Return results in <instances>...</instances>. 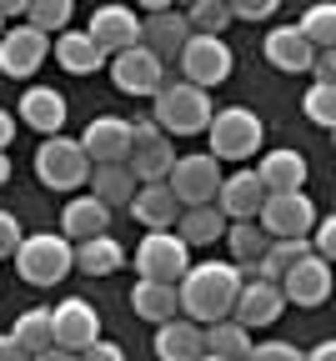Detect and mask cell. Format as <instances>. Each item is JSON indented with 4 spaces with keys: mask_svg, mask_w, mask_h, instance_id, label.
<instances>
[{
    "mask_svg": "<svg viewBox=\"0 0 336 361\" xmlns=\"http://www.w3.org/2000/svg\"><path fill=\"white\" fill-rule=\"evenodd\" d=\"M51 341H56L66 356H80L90 341H101V316H95V306L80 301V296L61 301V306L51 311Z\"/></svg>",
    "mask_w": 336,
    "mask_h": 361,
    "instance_id": "obj_11",
    "label": "cell"
},
{
    "mask_svg": "<svg viewBox=\"0 0 336 361\" xmlns=\"http://www.w3.org/2000/svg\"><path fill=\"white\" fill-rule=\"evenodd\" d=\"M95 45L106 51V61L116 56V51H131V45H140V20L126 11V6H101L90 16V30H85Z\"/></svg>",
    "mask_w": 336,
    "mask_h": 361,
    "instance_id": "obj_17",
    "label": "cell"
},
{
    "mask_svg": "<svg viewBox=\"0 0 336 361\" xmlns=\"http://www.w3.org/2000/svg\"><path fill=\"white\" fill-rule=\"evenodd\" d=\"M246 361H306V351H296L292 341H256Z\"/></svg>",
    "mask_w": 336,
    "mask_h": 361,
    "instance_id": "obj_40",
    "label": "cell"
},
{
    "mask_svg": "<svg viewBox=\"0 0 336 361\" xmlns=\"http://www.w3.org/2000/svg\"><path fill=\"white\" fill-rule=\"evenodd\" d=\"M111 231V206H101L95 196H76L61 211V236L66 241H90V236H106Z\"/></svg>",
    "mask_w": 336,
    "mask_h": 361,
    "instance_id": "obj_23",
    "label": "cell"
},
{
    "mask_svg": "<svg viewBox=\"0 0 336 361\" xmlns=\"http://www.w3.org/2000/svg\"><path fill=\"white\" fill-rule=\"evenodd\" d=\"M66 96L61 90H51V85H30L25 96H20V121L30 126V130H40V135H61V126H66Z\"/></svg>",
    "mask_w": 336,
    "mask_h": 361,
    "instance_id": "obj_22",
    "label": "cell"
},
{
    "mask_svg": "<svg viewBox=\"0 0 336 361\" xmlns=\"http://www.w3.org/2000/svg\"><path fill=\"white\" fill-rule=\"evenodd\" d=\"M131 216L146 226V231H171L176 216H181V201L171 196L166 180H151V186H136V196H131Z\"/></svg>",
    "mask_w": 336,
    "mask_h": 361,
    "instance_id": "obj_20",
    "label": "cell"
},
{
    "mask_svg": "<svg viewBox=\"0 0 336 361\" xmlns=\"http://www.w3.org/2000/svg\"><path fill=\"white\" fill-rule=\"evenodd\" d=\"M211 90L191 85V80H161V90L151 96V121L166 135H201L211 126Z\"/></svg>",
    "mask_w": 336,
    "mask_h": 361,
    "instance_id": "obj_2",
    "label": "cell"
},
{
    "mask_svg": "<svg viewBox=\"0 0 336 361\" xmlns=\"http://www.w3.org/2000/svg\"><path fill=\"white\" fill-rule=\"evenodd\" d=\"M171 231H176L186 246H211V241L226 236V216H221L211 201H206V206H181V216H176Z\"/></svg>",
    "mask_w": 336,
    "mask_h": 361,
    "instance_id": "obj_28",
    "label": "cell"
},
{
    "mask_svg": "<svg viewBox=\"0 0 336 361\" xmlns=\"http://www.w3.org/2000/svg\"><path fill=\"white\" fill-rule=\"evenodd\" d=\"M206 135H211V156L216 161H251L261 151V141H266V126H261L256 111L231 106V111H211Z\"/></svg>",
    "mask_w": 336,
    "mask_h": 361,
    "instance_id": "obj_4",
    "label": "cell"
},
{
    "mask_svg": "<svg viewBox=\"0 0 336 361\" xmlns=\"http://www.w3.org/2000/svg\"><path fill=\"white\" fill-rule=\"evenodd\" d=\"M90 196L101 201V206H111V211H121V206H131V196H136V186L140 180L131 176V166L126 161H106V166H90Z\"/></svg>",
    "mask_w": 336,
    "mask_h": 361,
    "instance_id": "obj_24",
    "label": "cell"
},
{
    "mask_svg": "<svg viewBox=\"0 0 336 361\" xmlns=\"http://www.w3.org/2000/svg\"><path fill=\"white\" fill-rule=\"evenodd\" d=\"M236 291H241V271H236L231 261H191L186 276L176 281L181 316L196 322V326L226 322L231 306H236Z\"/></svg>",
    "mask_w": 336,
    "mask_h": 361,
    "instance_id": "obj_1",
    "label": "cell"
},
{
    "mask_svg": "<svg viewBox=\"0 0 336 361\" xmlns=\"http://www.w3.org/2000/svg\"><path fill=\"white\" fill-rule=\"evenodd\" d=\"M266 186L256 180V171H236V176H221V186H216V211L226 221H256V206H261Z\"/></svg>",
    "mask_w": 336,
    "mask_h": 361,
    "instance_id": "obj_18",
    "label": "cell"
},
{
    "mask_svg": "<svg viewBox=\"0 0 336 361\" xmlns=\"http://www.w3.org/2000/svg\"><path fill=\"white\" fill-rule=\"evenodd\" d=\"M51 51H56V61H61L71 75H95V71L106 66V51H101L85 30H61Z\"/></svg>",
    "mask_w": 336,
    "mask_h": 361,
    "instance_id": "obj_26",
    "label": "cell"
},
{
    "mask_svg": "<svg viewBox=\"0 0 336 361\" xmlns=\"http://www.w3.org/2000/svg\"><path fill=\"white\" fill-rule=\"evenodd\" d=\"M140 6H146V16H151V11H171V0H140Z\"/></svg>",
    "mask_w": 336,
    "mask_h": 361,
    "instance_id": "obj_51",
    "label": "cell"
},
{
    "mask_svg": "<svg viewBox=\"0 0 336 361\" xmlns=\"http://www.w3.org/2000/svg\"><path fill=\"white\" fill-rule=\"evenodd\" d=\"M261 51H266V61H271L276 71H306V66H311V56H316L296 25H276V30L261 40Z\"/></svg>",
    "mask_w": 336,
    "mask_h": 361,
    "instance_id": "obj_27",
    "label": "cell"
},
{
    "mask_svg": "<svg viewBox=\"0 0 336 361\" xmlns=\"http://www.w3.org/2000/svg\"><path fill=\"white\" fill-rule=\"evenodd\" d=\"M281 311H286V296L276 281H241V291H236V306H231V322H241L246 331L256 326H276L281 322Z\"/></svg>",
    "mask_w": 336,
    "mask_h": 361,
    "instance_id": "obj_14",
    "label": "cell"
},
{
    "mask_svg": "<svg viewBox=\"0 0 336 361\" xmlns=\"http://www.w3.org/2000/svg\"><path fill=\"white\" fill-rule=\"evenodd\" d=\"M35 176H40V186H51V191H80L90 180V156L71 135H51V141L35 146Z\"/></svg>",
    "mask_w": 336,
    "mask_h": 361,
    "instance_id": "obj_5",
    "label": "cell"
},
{
    "mask_svg": "<svg viewBox=\"0 0 336 361\" xmlns=\"http://www.w3.org/2000/svg\"><path fill=\"white\" fill-rule=\"evenodd\" d=\"M306 361H336V341H316V351Z\"/></svg>",
    "mask_w": 336,
    "mask_h": 361,
    "instance_id": "obj_47",
    "label": "cell"
},
{
    "mask_svg": "<svg viewBox=\"0 0 336 361\" xmlns=\"http://www.w3.org/2000/svg\"><path fill=\"white\" fill-rule=\"evenodd\" d=\"M11 336H16V346H20L25 356H35V351H45V346H56V341H51V311H25L20 322L11 326Z\"/></svg>",
    "mask_w": 336,
    "mask_h": 361,
    "instance_id": "obj_35",
    "label": "cell"
},
{
    "mask_svg": "<svg viewBox=\"0 0 336 361\" xmlns=\"http://www.w3.org/2000/svg\"><path fill=\"white\" fill-rule=\"evenodd\" d=\"M231 61H236V56L226 51V40H221V35H186L181 56H176V66H181V80L201 85V90L221 85V80L231 75Z\"/></svg>",
    "mask_w": 336,
    "mask_h": 361,
    "instance_id": "obj_9",
    "label": "cell"
},
{
    "mask_svg": "<svg viewBox=\"0 0 336 361\" xmlns=\"http://www.w3.org/2000/svg\"><path fill=\"white\" fill-rule=\"evenodd\" d=\"M51 56V35H40L35 25H16V30H0V71L25 80L35 75V66Z\"/></svg>",
    "mask_w": 336,
    "mask_h": 361,
    "instance_id": "obj_15",
    "label": "cell"
},
{
    "mask_svg": "<svg viewBox=\"0 0 336 361\" xmlns=\"http://www.w3.org/2000/svg\"><path fill=\"white\" fill-rule=\"evenodd\" d=\"M156 356L161 361H196L206 356V331L186 316H171V322L156 326Z\"/></svg>",
    "mask_w": 336,
    "mask_h": 361,
    "instance_id": "obj_21",
    "label": "cell"
},
{
    "mask_svg": "<svg viewBox=\"0 0 336 361\" xmlns=\"http://www.w3.org/2000/svg\"><path fill=\"white\" fill-rule=\"evenodd\" d=\"M11 16H25V0H0V20H11Z\"/></svg>",
    "mask_w": 336,
    "mask_h": 361,
    "instance_id": "obj_48",
    "label": "cell"
},
{
    "mask_svg": "<svg viewBox=\"0 0 336 361\" xmlns=\"http://www.w3.org/2000/svg\"><path fill=\"white\" fill-rule=\"evenodd\" d=\"M80 356H85V361H126V351H121L116 341H90Z\"/></svg>",
    "mask_w": 336,
    "mask_h": 361,
    "instance_id": "obj_43",
    "label": "cell"
},
{
    "mask_svg": "<svg viewBox=\"0 0 336 361\" xmlns=\"http://www.w3.org/2000/svg\"><path fill=\"white\" fill-rule=\"evenodd\" d=\"M276 286H281L286 306H306V311H316V306H326V296H331V261H321V256L311 251V256H301L292 271H286Z\"/></svg>",
    "mask_w": 336,
    "mask_h": 361,
    "instance_id": "obj_12",
    "label": "cell"
},
{
    "mask_svg": "<svg viewBox=\"0 0 336 361\" xmlns=\"http://www.w3.org/2000/svg\"><path fill=\"white\" fill-rule=\"evenodd\" d=\"M0 361H30V356L16 346V336H0Z\"/></svg>",
    "mask_w": 336,
    "mask_h": 361,
    "instance_id": "obj_45",
    "label": "cell"
},
{
    "mask_svg": "<svg viewBox=\"0 0 336 361\" xmlns=\"http://www.w3.org/2000/svg\"><path fill=\"white\" fill-rule=\"evenodd\" d=\"M6 180H11V156L0 151V186H6Z\"/></svg>",
    "mask_w": 336,
    "mask_h": 361,
    "instance_id": "obj_50",
    "label": "cell"
},
{
    "mask_svg": "<svg viewBox=\"0 0 336 361\" xmlns=\"http://www.w3.org/2000/svg\"><path fill=\"white\" fill-rule=\"evenodd\" d=\"M196 361H221V356H211V351H206V356H196Z\"/></svg>",
    "mask_w": 336,
    "mask_h": 361,
    "instance_id": "obj_52",
    "label": "cell"
},
{
    "mask_svg": "<svg viewBox=\"0 0 336 361\" xmlns=\"http://www.w3.org/2000/svg\"><path fill=\"white\" fill-rule=\"evenodd\" d=\"M301 256H311V241L306 236H281V241H266L261 261H256V276L261 281H281L286 271H292Z\"/></svg>",
    "mask_w": 336,
    "mask_h": 361,
    "instance_id": "obj_31",
    "label": "cell"
},
{
    "mask_svg": "<svg viewBox=\"0 0 336 361\" xmlns=\"http://www.w3.org/2000/svg\"><path fill=\"white\" fill-rule=\"evenodd\" d=\"M131 176L140 186H151V180H166L171 166H176V146L166 141V130L156 121H131V156H126Z\"/></svg>",
    "mask_w": 336,
    "mask_h": 361,
    "instance_id": "obj_7",
    "label": "cell"
},
{
    "mask_svg": "<svg viewBox=\"0 0 336 361\" xmlns=\"http://www.w3.org/2000/svg\"><path fill=\"white\" fill-rule=\"evenodd\" d=\"M266 231L256 221H236V226H226V246H231V261L241 266V261H261V251H266Z\"/></svg>",
    "mask_w": 336,
    "mask_h": 361,
    "instance_id": "obj_34",
    "label": "cell"
},
{
    "mask_svg": "<svg viewBox=\"0 0 336 361\" xmlns=\"http://www.w3.org/2000/svg\"><path fill=\"white\" fill-rule=\"evenodd\" d=\"M296 30L306 35V45H311V51H316V45H321V51H331V40H336V6H331V0L311 6V11L301 16V25H296Z\"/></svg>",
    "mask_w": 336,
    "mask_h": 361,
    "instance_id": "obj_36",
    "label": "cell"
},
{
    "mask_svg": "<svg viewBox=\"0 0 336 361\" xmlns=\"http://www.w3.org/2000/svg\"><path fill=\"white\" fill-rule=\"evenodd\" d=\"M71 0H25V25H35L40 35H61L71 30Z\"/></svg>",
    "mask_w": 336,
    "mask_h": 361,
    "instance_id": "obj_33",
    "label": "cell"
},
{
    "mask_svg": "<svg viewBox=\"0 0 336 361\" xmlns=\"http://www.w3.org/2000/svg\"><path fill=\"white\" fill-rule=\"evenodd\" d=\"M186 35H191V25H186V16H176V11H151L146 20H140V45H146L161 66H171V61L181 56Z\"/></svg>",
    "mask_w": 336,
    "mask_h": 361,
    "instance_id": "obj_19",
    "label": "cell"
},
{
    "mask_svg": "<svg viewBox=\"0 0 336 361\" xmlns=\"http://www.w3.org/2000/svg\"><path fill=\"white\" fill-rule=\"evenodd\" d=\"M256 226L281 241V236H306L311 226H316V206L306 191H266L261 206H256Z\"/></svg>",
    "mask_w": 336,
    "mask_h": 361,
    "instance_id": "obj_6",
    "label": "cell"
},
{
    "mask_svg": "<svg viewBox=\"0 0 336 361\" xmlns=\"http://www.w3.org/2000/svg\"><path fill=\"white\" fill-rule=\"evenodd\" d=\"M166 186L181 206H206V201H216V186H221V161L211 151L206 156H176Z\"/></svg>",
    "mask_w": 336,
    "mask_h": 361,
    "instance_id": "obj_10",
    "label": "cell"
},
{
    "mask_svg": "<svg viewBox=\"0 0 336 361\" xmlns=\"http://www.w3.org/2000/svg\"><path fill=\"white\" fill-rule=\"evenodd\" d=\"M306 71H316V85H331L336 80V56L331 51H321V56H311V66Z\"/></svg>",
    "mask_w": 336,
    "mask_h": 361,
    "instance_id": "obj_44",
    "label": "cell"
},
{
    "mask_svg": "<svg viewBox=\"0 0 336 361\" xmlns=\"http://www.w3.org/2000/svg\"><path fill=\"white\" fill-rule=\"evenodd\" d=\"M186 266H191V246L176 236V231H146L136 246V271H140V281H181L186 276Z\"/></svg>",
    "mask_w": 336,
    "mask_h": 361,
    "instance_id": "obj_8",
    "label": "cell"
},
{
    "mask_svg": "<svg viewBox=\"0 0 336 361\" xmlns=\"http://www.w3.org/2000/svg\"><path fill=\"white\" fill-rule=\"evenodd\" d=\"M231 20H271L281 11V0H226Z\"/></svg>",
    "mask_w": 336,
    "mask_h": 361,
    "instance_id": "obj_39",
    "label": "cell"
},
{
    "mask_svg": "<svg viewBox=\"0 0 336 361\" xmlns=\"http://www.w3.org/2000/svg\"><path fill=\"white\" fill-rule=\"evenodd\" d=\"M311 251H316L321 261L336 256V216H321V221H316V246H311Z\"/></svg>",
    "mask_w": 336,
    "mask_h": 361,
    "instance_id": "obj_42",
    "label": "cell"
},
{
    "mask_svg": "<svg viewBox=\"0 0 336 361\" xmlns=\"http://www.w3.org/2000/svg\"><path fill=\"white\" fill-rule=\"evenodd\" d=\"M186 25L191 35H221L231 25V11H226V0H191V11H186Z\"/></svg>",
    "mask_w": 336,
    "mask_h": 361,
    "instance_id": "obj_37",
    "label": "cell"
},
{
    "mask_svg": "<svg viewBox=\"0 0 336 361\" xmlns=\"http://www.w3.org/2000/svg\"><path fill=\"white\" fill-rule=\"evenodd\" d=\"M116 266H126V251L111 231L90 236V241H76V271H85V276H111Z\"/></svg>",
    "mask_w": 336,
    "mask_h": 361,
    "instance_id": "obj_30",
    "label": "cell"
},
{
    "mask_svg": "<svg viewBox=\"0 0 336 361\" xmlns=\"http://www.w3.org/2000/svg\"><path fill=\"white\" fill-rule=\"evenodd\" d=\"M0 30H6V20H0Z\"/></svg>",
    "mask_w": 336,
    "mask_h": 361,
    "instance_id": "obj_53",
    "label": "cell"
},
{
    "mask_svg": "<svg viewBox=\"0 0 336 361\" xmlns=\"http://www.w3.org/2000/svg\"><path fill=\"white\" fill-rule=\"evenodd\" d=\"M131 306H136L140 322H156V326L171 322V316H181V301H176V286L171 281H136Z\"/></svg>",
    "mask_w": 336,
    "mask_h": 361,
    "instance_id": "obj_29",
    "label": "cell"
},
{
    "mask_svg": "<svg viewBox=\"0 0 336 361\" xmlns=\"http://www.w3.org/2000/svg\"><path fill=\"white\" fill-rule=\"evenodd\" d=\"M30 361H71V356H66V351H61V346H45V351H35V356H30Z\"/></svg>",
    "mask_w": 336,
    "mask_h": 361,
    "instance_id": "obj_49",
    "label": "cell"
},
{
    "mask_svg": "<svg viewBox=\"0 0 336 361\" xmlns=\"http://www.w3.org/2000/svg\"><path fill=\"white\" fill-rule=\"evenodd\" d=\"M20 221L11 216V211H0V261H6V256H16V246H20Z\"/></svg>",
    "mask_w": 336,
    "mask_h": 361,
    "instance_id": "obj_41",
    "label": "cell"
},
{
    "mask_svg": "<svg viewBox=\"0 0 336 361\" xmlns=\"http://www.w3.org/2000/svg\"><path fill=\"white\" fill-rule=\"evenodd\" d=\"M80 151L90 156V166L126 161V156H131V121H121V116H95V121L80 130Z\"/></svg>",
    "mask_w": 336,
    "mask_h": 361,
    "instance_id": "obj_16",
    "label": "cell"
},
{
    "mask_svg": "<svg viewBox=\"0 0 336 361\" xmlns=\"http://www.w3.org/2000/svg\"><path fill=\"white\" fill-rule=\"evenodd\" d=\"M11 141H16V116H11V111H0V151H6Z\"/></svg>",
    "mask_w": 336,
    "mask_h": 361,
    "instance_id": "obj_46",
    "label": "cell"
},
{
    "mask_svg": "<svg viewBox=\"0 0 336 361\" xmlns=\"http://www.w3.org/2000/svg\"><path fill=\"white\" fill-rule=\"evenodd\" d=\"M206 331V351L211 356H221V361H246L251 356V331L241 326V322H231V316H226V322H211V326H201Z\"/></svg>",
    "mask_w": 336,
    "mask_h": 361,
    "instance_id": "obj_32",
    "label": "cell"
},
{
    "mask_svg": "<svg viewBox=\"0 0 336 361\" xmlns=\"http://www.w3.org/2000/svg\"><path fill=\"white\" fill-rule=\"evenodd\" d=\"M111 80H116V90H126V96H156L161 80H166V66L146 51V45H131V51L111 56Z\"/></svg>",
    "mask_w": 336,
    "mask_h": 361,
    "instance_id": "obj_13",
    "label": "cell"
},
{
    "mask_svg": "<svg viewBox=\"0 0 336 361\" xmlns=\"http://www.w3.org/2000/svg\"><path fill=\"white\" fill-rule=\"evenodd\" d=\"M256 180L266 191H301L306 186V156L301 151H266L256 166Z\"/></svg>",
    "mask_w": 336,
    "mask_h": 361,
    "instance_id": "obj_25",
    "label": "cell"
},
{
    "mask_svg": "<svg viewBox=\"0 0 336 361\" xmlns=\"http://www.w3.org/2000/svg\"><path fill=\"white\" fill-rule=\"evenodd\" d=\"M76 266V246L56 231H35V236H20L16 246V271H20V281L30 286H56L66 281V271Z\"/></svg>",
    "mask_w": 336,
    "mask_h": 361,
    "instance_id": "obj_3",
    "label": "cell"
},
{
    "mask_svg": "<svg viewBox=\"0 0 336 361\" xmlns=\"http://www.w3.org/2000/svg\"><path fill=\"white\" fill-rule=\"evenodd\" d=\"M301 111H306V121H316L321 130H331L336 126V85H311L301 96Z\"/></svg>",
    "mask_w": 336,
    "mask_h": 361,
    "instance_id": "obj_38",
    "label": "cell"
}]
</instances>
